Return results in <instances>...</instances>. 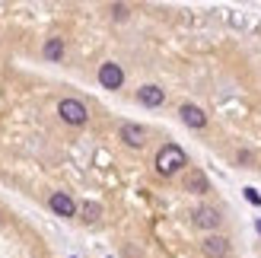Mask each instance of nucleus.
Returning <instances> with one entry per match:
<instances>
[{"instance_id":"f257e3e1","label":"nucleus","mask_w":261,"mask_h":258,"mask_svg":"<svg viewBox=\"0 0 261 258\" xmlns=\"http://www.w3.org/2000/svg\"><path fill=\"white\" fill-rule=\"evenodd\" d=\"M181 166H188V157L178 144H166L160 153H156V172L160 175H175Z\"/></svg>"},{"instance_id":"f03ea898","label":"nucleus","mask_w":261,"mask_h":258,"mask_svg":"<svg viewBox=\"0 0 261 258\" xmlns=\"http://www.w3.org/2000/svg\"><path fill=\"white\" fill-rule=\"evenodd\" d=\"M58 115H61V121H67V124H86V118H89V112L80 99H61Z\"/></svg>"},{"instance_id":"7ed1b4c3","label":"nucleus","mask_w":261,"mask_h":258,"mask_svg":"<svg viewBox=\"0 0 261 258\" xmlns=\"http://www.w3.org/2000/svg\"><path fill=\"white\" fill-rule=\"evenodd\" d=\"M99 83L106 86V89H121V83H124V70L118 67V64L106 61V64L99 67Z\"/></svg>"},{"instance_id":"20e7f679","label":"nucleus","mask_w":261,"mask_h":258,"mask_svg":"<svg viewBox=\"0 0 261 258\" xmlns=\"http://www.w3.org/2000/svg\"><path fill=\"white\" fill-rule=\"evenodd\" d=\"M48 204H51V211H55L58 217H73L76 214V204H73V198L67 195V191H55V195L48 198Z\"/></svg>"},{"instance_id":"39448f33","label":"nucleus","mask_w":261,"mask_h":258,"mask_svg":"<svg viewBox=\"0 0 261 258\" xmlns=\"http://www.w3.org/2000/svg\"><path fill=\"white\" fill-rule=\"evenodd\" d=\"M201 249H204L207 258H229V242L223 236H207L201 242Z\"/></svg>"},{"instance_id":"423d86ee","label":"nucleus","mask_w":261,"mask_h":258,"mask_svg":"<svg viewBox=\"0 0 261 258\" xmlns=\"http://www.w3.org/2000/svg\"><path fill=\"white\" fill-rule=\"evenodd\" d=\"M178 115H181V121H185L188 127H194V131H201V127H207V115H204L198 106H188V102H185V106L178 109Z\"/></svg>"},{"instance_id":"0eeeda50","label":"nucleus","mask_w":261,"mask_h":258,"mask_svg":"<svg viewBox=\"0 0 261 258\" xmlns=\"http://www.w3.org/2000/svg\"><path fill=\"white\" fill-rule=\"evenodd\" d=\"M191 220H194V226H201V229H217L220 226V211H214V208H198L191 214Z\"/></svg>"},{"instance_id":"6e6552de","label":"nucleus","mask_w":261,"mask_h":258,"mask_svg":"<svg viewBox=\"0 0 261 258\" xmlns=\"http://www.w3.org/2000/svg\"><path fill=\"white\" fill-rule=\"evenodd\" d=\"M163 99H166V93H163L160 86H140L137 89V102H140V106H147V109L163 106Z\"/></svg>"},{"instance_id":"1a4fd4ad","label":"nucleus","mask_w":261,"mask_h":258,"mask_svg":"<svg viewBox=\"0 0 261 258\" xmlns=\"http://www.w3.org/2000/svg\"><path fill=\"white\" fill-rule=\"evenodd\" d=\"M121 140L127 147H143V140H147V131H143L140 124H121Z\"/></svg>"},{"instance_id":"9d476101","label":"nucleus","mask_w":261,"mask_h":258,"mask_svg":"<svg viewBox=\"0 0 261 258\" xmlns=\"http://www.w3.org/2000/svg\"><path fill=\"white\" fill-rule=\"evenodd\" d=\"M45 58L48 61H61L64 58V42H61V38H48V42H45Z\"/></svg>"},{"instance_id":"9b49d317","label":"nucleus","mask_w":261,"mask_h":258,"mask_svg":"<svg viewBox=\"0 0 261 258\" xmlns=\"http://www.w3.org/2000/svg\"><path fill=\"white\" fill-rule=\"evenodd\" d=\"M188 188H191V191H198V195H204V191H207V178H204L201 172H194V175L188 178Z\"/></svg>"},{"instance_id":"f8f14e48","label":"nucleus","mask_w":261,"mask_h":258,"mask_svg":"<svg viewBox=\"0 0 261 258\" xmlns=\"http://www.w3.org/2000/svg\"><path fill=\"white\" fill-rule=\"evenodd\" d=\"M83 217H86L89 223H93L96 217H99V204H83Z\"/></svg>"},{"instance_id":"ddd939ff","label":"nucleus","mask_w":261,"mask_h":258,"mask_svg":"<svg viewBox=\"0 0 261 258\" xmlns=\"http://www.w3.org/2000/svg\"><path fill=\"white\" fill-rule=\"evenodd\" d=\"M245 198H249V201L255 204V208H258V204H261V195H258L255 188H245Z\"/></svg>"},{"instance_id":"4468645a","label":"nucleus","mask_w":261,"mask_h":258,"mask_svg":"<svg viewBox=\"0 0 261 258\" xmlns=\"http://www.w3.org/2000/svg\"><path fill=\"white\" fill-rule=\"evenodd\" d=\"M112 13H115V16H118V19H124V16H127V7H121V4H115V7H112Z\"/></svg>"}]
</instances>
